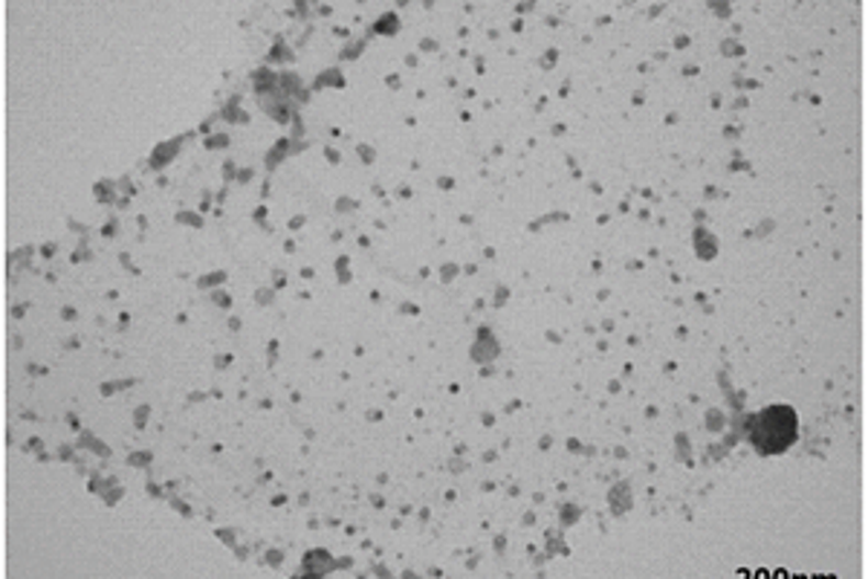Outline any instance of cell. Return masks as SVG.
Returning a JSON list of instances; mask_svg holds the SVG:
<instances>
[{
	"mask_svg": "<svg viewBox=\"0 0 868 579\" xmlns=\"http://www.w3.org/2000/svg\"><path fill=\"white\" fill-rule=\"evenodd\" d=\"M793 437H797V417H793L790 409H781V405L761 414L756 423V432H753V441L765 453H781L784 446L793 444Z\"/></svg>",
	"mask_w": 868,
	"mask_h": 579,
	"instance_id": "cell-1",
	"label": "cell"
}]
</instances>
